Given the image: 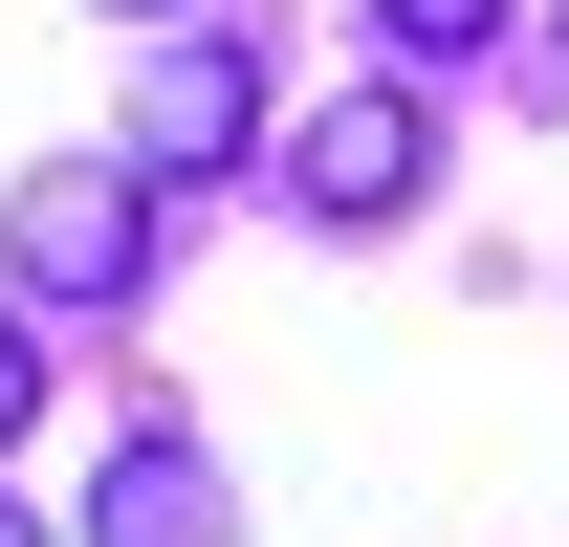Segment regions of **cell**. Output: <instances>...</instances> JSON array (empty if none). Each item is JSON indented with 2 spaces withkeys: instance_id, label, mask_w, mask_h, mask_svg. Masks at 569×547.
Wrapping results in <instances>:
<instances>
[{
  "instance_id": "6da1fadb",
  "label": "cell",
  "mask_w": 569,
  "mask_h": 547,
  "mask_svg": "<svg viewBox=\"0 0 569 547\" xmlns=\"http://www.w3.org/2000/svg\"><path fill=\"white\" fill-rule=\"evenodd\" d=\"M241 132H263V67H241V22H176V44L132 67V132H110V153H132L153 198H198V176H241Z\"/></svg>"
},
{
  "instance_id": "7a4b0ae2",
  "label": "cell",
  "mask_w": 569,
  "mask_h": 547,
  "mask_svg": "<svg viewBox=\"0 0 569 547\" xmlns=\"http://www.w3.org/2000/svg\"><path fill=\"white\" fill-rule=\"evenodd\" d=\"M132 285H153V176L132 153L22 176V307H132Z\"/></svg>"
},
{
  "instance_id": "3957f363",
  "label": "cell",
  "mask_w": 569,
  "mask_h": 547,
  "mask_svg": "<svg viewBox=\"0 0 569 547\" xmlns=\"http://www.w3.org/2000/svg\"><path fill=\"white\" fill-rule=\"evenodd\" d=\"M417 176H438V132H417V88H329V110L284 132V198L329 219V241H351V219H417Z\"/></svg>"
},
{
  "instance_id": "277c9868",
  "label": "cell",
  "mask_w": 569,
  "mask_h": 547,
  "mask_svg": "<svg viewBox=\"0 0 569 547\" xmlns=\"http://www.w3.org/2000/svg\"><path fill=\"white\" fill-rule=\"evenodd\" d=\"M88 547H241V504H219L198 438H132V460L88 481Z\"/></svg>"
},
{
  "instance_id": "5b68a950",
  "label": "cell",
  "mask_w": 569,
  "mask_h": 547,
  "mask_svg": "<svg viewBox=\"0 0 569 547\" xmlns=\"http://www.w3.org/2000/svg\"><path fill=\"white\" fill-rule=\"evenodd\" d=\"M372 44H417V67H438V44H503V0H372Z\"/></svg>"
},
{
  "instance_id": "8992f818",
  "label": "cell",
  "mask_w": 569,
  "mask_h": 547,
  "mask_svg": "<svg viewBox=\"0 0 569 547\" xmlns=\"http://www.w3.org/2000/svg\"><path fill=\"white\" fill-rule=\"evenodd\" d=\"M44 416V307H0V438Z\"/></svg>"
},
{
  "instance_id": "52a82bcc",
  "label": "cell",
  "mask_w": 569,
  "mask_h": 547,
  "mask_svg": "<svg viewBox=\"0 0 569 547\" xmlns=\"http://www.w3.org/2000/svg\"><path fill=\"white\" fill-rule=\"evenodd\" d=\"M110 22H153V44H176V22H198V0H110Z\"/></svg>"
},
{
  "instance_id": "ba28073f",
  "label": "cell",
  "mask_w": 569,
  "mask_h": 547,
  "mask_svg": "<svg viewBox=\"0 0 569 547\" xmlns=\"http://www.w3.org/2000/svg\"><path fill=\"white\" fill-rule=\"evenodd\" d=\"M0 547H44V526H22V504H0Z\"/></svg>"
}]
</instances>
